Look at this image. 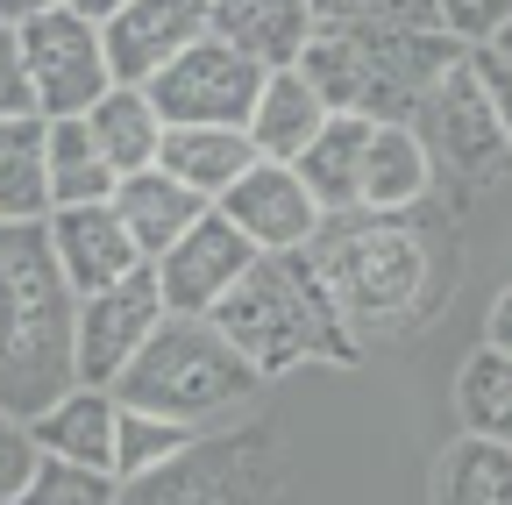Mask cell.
<instances>
[{
  "label": "cell",
  "instance_id": "obj_29",
  "mask_svg": "<svg viewBox=\"0 0 512 505\" xmlns=\"http://www.w3.org/2000/svg\"><path fill=\"white\" fill-rule=\"evenodd\" d=\"M313 22H363V29H441L434 0H313Z\"/></svg>",
  "mask_w": 512,
  "mask_h": 505
},
{
  "label": "cell",
  "instance_id": "obj_17",
  "mask_svg": "<svg viewBox=\"0 0 512 505\" xmlns=\"http://www.w3.org/2000/svg\"><path fill=\"white\" fill-rule=\"evenodd\" d=\"M320 121H328V107H320V93L299 79V65H271L264 86H256L249 100V121H242V136L256 157H271V164H292L313 136H320Z\"/></svg>",
  "mask_w": 512,
  "mask_h": 505
},
{
  "label": "cell",
  "instance_id": "obj_33",
  "mask_svg": "<svg viewBox=\"0 0 512 505\" xmlns=\"http://www.w3.org/2000/svg\"><path fill=\"white\" fill-rule=\"evenodd\" d=\"M0 114H36L29 79H22V50H15V22H0Z\"/></svg>",
  "mask_w": 512,
  "mask_h": 505
},
{
  "label": "cell",
  "instance_id": "obj_9",
  "mask_svg": "<svg viewBox=\"0 0 512 505\" xmlns=\"http://www.w3.org/2000/svg\"><path fill=\"white\" fill-rule=\"evenodd\" d=\"M164 321V292L143 271H128L100 292H79L72 306V385H114L121 363L150 342V328Z\"/></svg>",
  "mask_w": 512,
  "mask_h": 505
},
{
  "label": "cell",
  "instance_id": "obj_16",
  "mask_svg": "<svg viewBox=\"0 0 512 505\" xmlns=\"http://www.w3.org/2000/svg\"><path fill=\"white\" fill-rule=\"evenodd\" d=\"M29 441H36V456L107 470L114 463V392L107 385H64L50 406L29 413Z\"/></svg>",
  "mask_w": 512,
  "mask_h": 505
},
{
  "label": "cell",
  "instance_id": "obj_15",
  "mask_svg": "<svg viewBox=\"0 0 512 505\" xmlns=\"http://www.w3.org/2000/svg\"><path fill=\"white\" fill-rule=\"evenodd\" d=\"M427 185H434V157H427V143H420L413 121H370L356 207L363 214H406V207L427 200Z\"/></svg>",
  "mask_w": 512,
  "mask_h": 505
},
{
  "label": "cell",
  "instance_id": "obj_4",
  "mask_svg": "<svg viewBox=\"0 0 512 505\" xmlns=\"http://www.w3.org/2000/svg\"><path fill=\"white\" fill-rule=\"evenodd\" d=\"M207 321L235 342V356L264 377H285V370H306V363H335V370H349L363 349L349 342V328L335 321V306H328V292H320V278H313V264L299 257V249H278V257H256L235 285H228V299L207 313Z\"/></svg>",
  "mask_w": 512,
  "mask_h": 505
},
{
  "label": "cell",
  "instance_id": "obj_14",
  "mask_svg": "<svg viewBox=\"0 0 512 505\" xmlns=\"http://www.w3.org/2000/svg\"><path fill=\"white\" fill-rule=\"evenodd\" d=\"M43 242H50L64 285H72V299L114 285V278H128V271H143V249L128 242V228H121V214H114L107 200L50 207V214H43Z\"/></svg>",
  "mask_w": 512,
  "mask_h": 505
},
{
  "label": "cell",
  "instance_id": "obj_19",
  "mask_svg": "<svg viewBox=\"0 0 512 505\" xmlns=\"http://www.w3.org/2000/svg\"><path fill=\"white\" fill-rule=\"evenodd\" d=\"M114 214H121V228H128V242L143 249V264L150 257H164V249L207 214V200L200 193H185V185L171 178V171H157V164H143V171H128L121 185H114V200H107Z\"/></svg>",
  "mask_w": 512,
  "mask_h": 505
},
{
  "label": "cell",
  "instance_id": "obj_12",
  "mask_svg": "<svg viewBox=\"0 0 512 505\" xmlns=\"http://www.w3.org/2000/svg\"><path fill=\"white\" fill-rule=\"evenodd\" d=\"M249 242H256V257H278V249H306V235L320 228V200L299 185L292 164H271V157H256L228 193L214 200Z\"/></svg>",
  "mask_w": 512,
  "mask_h": 505
},
{
  "label": "cell",
  "instance_id": "obj_1",
  "mask_svg": "<svg viewBox=\"0 0 512 505\" xmlns=\"http://www.w3.org/2000/svg\"><path fill=\"white\" fill-rule=\"evenodd\" d=\"M299 257L313 264L320 292H328L335 321L349 328L356 349L370 342H399L420 328V313L434 299V249L399 221V214H320Z\"/></svg>",
  "mask_w": 512,
  "mask_h": 505
},
{
  "label": "cell",
  "instance_id": "obj_23",
  "mask_svg": "<svg viewBox=\"0 0 512 505\" xmlns=\"http://www.w3.org/2000/svg\"><path fill=\"white\" fill-rule=\"evenodd\" d=\"M363 136H370V121H363V114H328V121H320V136H313V143L292 157L299 185L320 200V214H349V207H356Z\"/></svg>",
  "mask_w": 512,
  "mask_h": 505
},
{
  "label": "cell",
  "instance_id": "obj_6",
  "mask_svg": "<svg viewBox=\"0 0 512 505\" xmlns=\"http://www.w3.org/2000/svg\"><path fill=\"white\" fill-rule=\"evenodd\" d=\"M285 456L271 434H200L164 470L121 484V505H271Z\"/></svg>",
  "mask_w": 512,
  "mask_h": 505
},
{
  "label": "cell",
  "instance_id": "obj_8",
  "mask_svg": "<svg viewBox=\"0 0 512 505\" xmlns=\"http://www.w3.org/2000/svg\"><path fill=\"white\" fill-rule=\"evenodd\" d=\"M256 86H264V65L242 57L235 43H221L214 29L200 43H185L164 72L143 79L150 107L164 114V129H242Z\"/></svg>",
  "mask_w": 512,
  "mask_h": 505
},
{
  "label": "cell",
  "instance_id": "obj_21",
  "mask_svg": "<svg viewBox=\"0 0 512 505\" xmlns=\"http://www.w3.org/2000/svg\"><path fill=\"white\" fill-rule=\"evenodd\" d=\"M427 505H512V449L484 434H456L427 470Z\"/></svg>",
  "mask_w": 512,
  "mask_h": 505
},
{
  "label": "cell",
  "instance_id": "obj_5",
  "mask_svg": "<svg viewBox=\"0 0 512 505\" xmlns=\"http://www.w3.org/2000/svg\"><path fill=\"white\" fill-rule=\"evenodd\" d=\"M114 406H136V413H164V420H185V427H214L228 413H242L256 392H264V377H256L235 342L207 321V313H164L150 328V342L121 363L114 377Z\"/></svg>",
  "mask_w": 512,
  "mask_h": 505
},
{
  "label": "cell",
  "instance_id": "obj_24",
  "mask_svg": "<svg viewBox=\"0 0 512 505\" xmlns=\"http://www.w3.org/2000/svg\"><path fill=\"white\" fill-rule=\"evenodd\" d=\"M43 185H50V207H86V200H114V164L100 157L93 129L79 114L43 121Z\"/></svg>",
  "mask_w": 512,
  "mask_h": 505
},
{
  "label": "cell",
  "instance_id": "obj_25",
  "mask_svg": "<svg viewBox=\"0 0 512 505\" xmlns=\"http://www.w3.org/2000/svg\"><path fill=\"white\" fill-rule=\"evenodd\" d=\"M43 114H0V221H43Z\"/></svg>",
  "mask_w": 512,
  "mask_h": 505
},
{
  "label": "cell",
  "instance_id": "obj_20",
  "mask_svg": "<svg viewBox=\"0 0 512 505\" xmlns=\"http://www.w3.org/2000/svg\"><path fill=\"white\" fill-rule=\"evenodd\" d=\"M249 164H256V150H249L242 129H164V143H157V171H171L185 193H200L207 207Z\"/></svg>",
  "mask_w": 512,
  "mask_h": 505
},
{
  "label": "cell",
  "instance_id": "obj_26",
  "mask_svg": "<svg viewBox=\"0 0 512 505\" xmlns=\"http://www.w3.org/2000/svg\"><path fill=\"white\" fill-rule=\"evenodd\" d=\"M456 420H463V434L512 449V356H498L491 342L456 370Z\"/></svg>",
  "mask_w": 512,
  "mask_h": 505
},
{
  "label": "cell",
  "instance_id": "obj_36",
  "mask_svg": "<svg viewBox=\"0 0 512 505\" xmlns=\"http://www.w3.org/2000/svg\"><path fill=\"white\" fill-rule=\"evenodd\" d=\"M64 8H72V15H86V22H107V15L121 8V0H64Z\"/></svg>",
  "mask_w": 512,
  "mask_h": 505
},
{
  "label": "cell",
  "instance_id": "obj_7",
  "mask_svg": "<svg viewBox=\"0 0 512 505\" xmlns=\"http://www.w3.org/2000/svg\"><path fill=\"white\" fill-rule=\"evenodd\" d=\"M15 50H22V79H29V107L43 121H64V114H86L107 86H114V65H107V36L100 22L57 8L15 22Z\"/></svg>",
  "mask_w": 512,
  "mask_h": 505
},
{
  "label": "cell",
  "instance_id": "obj_18",
  "mask_svg": "<svg viewBox=\"0 0 512 505\" xmlns=\"http://www.w3.org/2000/svg\"><path fill=\"white\" fill-rule=\"evenodd\" d=\"M207 29L256 65H292L313 36V0H207Z\"/></svg>",
  "mask_w": 512,
  "mask_h": 505
},
{
  "label": "cell",
  "instance_id": "obj_37",
  "mask_svg": "<svg viewBox=\"0 0 512 505\" xmlns=\"http://www.w3.org/2000/svg\"><path fill=\"white\" fill-rule=\"evenodd\" d=\"M491 50H498V57H512V22H505V29L491 36Z\"/></svg>",
  "mask_w": 512,
  "mask_h": 505
},
{
  "label": "cell",
  "instance_id": "obj_13",
  "mask_svg": "<svg viewBox=\"0 0 512 505\" xmlns=\"http://www.w3.org/2000/svg\"><path fill=\"white\" fill-rule=\"evenodd\" d=\"M107 36V65L121 86H143L150 72H164L185 43L207 36V0H121L100 22Z\"/></svg>",
  "mask_w": 512,
  "mask_h": 505
},
{
  "label": "cell",
  "instance_id": "obj_11",
  "mask_svg": "<svg viewBox=\"0 0 512 505\" xmlns=\"http://www.w3.org/2000/svg\"><path fill=\"white\" fill-rule=\"evenodd\" d=\"M249 264H256V242L221 207H207L200 221L164 249V257H150V278L164 292V313H214Z\"/></svg>",
  "mask_w": 512,
  "mask_h": 505
},
{
  "label": "cell",
  "instance_id": "obj_30",
  "mask_svg": "<svg viewBox=\"0 0 512 505\" xmlns=\"http://www.w3.org/2000/svg\"><path fill=\"white\" fill-rule=\"evenodd\" d=\"M434 22H441V36H456L463 50H484L512 22V0H434Z\"/></svg>",
  "mask_w": 512,
  "mask_h": 505
},
{
  "label": "cell",
  "instance_id": "obj_22",
  "mask_svg": "<svg viewBox=\"0 0 512 505\" xmlns=\"http://www.w3.org/2000/svg\"><path fill=\"white\" fill-rule=\"evenodd\" d=\"M86 129H93V143H100V157L114 164V178H128V171H143V164H157V143H164V114L150 107V93L143 86H107L86 114Z\"/></svg>",
  "mask_w": 512,
  "mask_h": 505
},
{
  "label": "cell",
  "instance_id": "obj_2",
  "mask_svg": "<svg viewBox=\"0 0 512 505\" xmlns=\"http://www.w3.org/2000/svg\"><path fill=\"white\" fill-rule=\"evenodd\" d=\"M72 285L43 221H0V406L36 413L72 385Z\"/></svg>",
  "mask_w": 512,
  "mask_h": 505
},
{
  "label": "cell",
  "instance_id": "obj_35",
  "mask_svg": "<svg viewBox=\"0 0 512 505\" xmlns=\"http://www.w3.org/2000/svg\"><path fill=\"white\" fill-rule=\"evenodd\" d=\"M43 8H57V0H0V22H29Z\"/></svg>",
  "mask_w": 512,
  "mask_h": 505
},
{
  "label": "cell",
  "instance_id": "obj_10",
  "mask_svg": "<svg viewBox=\"0 0 512 505\" xmlns=\"http://www.w3.org/2000/svg\"><path fill=\"white\" fill-rule=\"evenodd\" d=\"M413 129H420L427 157H441L448 171H463V178H491V171L512 164L505 129H498V114H491L484 86H477L470 50L427 86V100H420V114H413Z\"/></svg>",
  "mask_w": 512,
  "mask_h": 505
},
{
  "label": "cell",
  "instance_id": "obj_27",
  "mask_svg": "<svg viewBox=\"0 0 512 505\" xmlns=\"http://www.w3.org/2000/svg\"><path fill=\"white\" fill-rule=\"evenodd\" d=\"M192 441H200V427H185V420H164V413H136V406H114V477L121 484H136L150 470H164L171 456H185Z\"/></svg>",
  "mask_w": 512,
  "mask_h": 505
},
{
  "label": "cell",
  "instance_id": "obj_32",
  "mask_svg": "<svg viewBox=\"0 0 512 505\" xmlns=\"http://www.w3.org/2000/svg\"><path fill=\"white\" fill-rule=\"evenodd\" d=\"M470 65H477V86H484L498 129H505V150H512V57H498V50L484 43V50H470Z\"/></svg>",
  "mask_w": 512,
  "mask_h": 505
},
{
  "label": "cell",
  "instance_id": "obj_28",
  "mask_svg": "<svg viewBox=\"0 0 512 505\" xmlns=\"http://www.w3.org/2000/svg\"><path fill=\"white\" fill-rule=\"evenodd\" d=\"M15 505H121V477L114 470H93V463H57V456H36L29 484Z\"/></svg>",
  "mask_w": 512,
  "mask_h": 505
},
{
  "label": "cell",
  "instance_id": "obj_34",
  "mask_svg": "<svg viewBox=\"0 0 512 505\" xmlns=\"http://www.w3.org/2000/svg\"><path fill=\"white\" fill-rule=\"evenodd\" d=\"M484 342L498 349V356H512V285L491 299V321H484Z\"/></svg>",
  "mask_w": 512,
  "mask_h": 505
},
{
  "label": "cell",
  "instance_id": "obj_3",
  "mask_svg": "<svg viewBox=\"0 0 512 505\" xmlns=\"http://www.w3.org/2000/svg\"><path fill=\"white\" fill-rule=\"evenodd\" d=\"M463 57L441 29H363V22H313L306 50L292 57L299 79L320 93L328 114L363 121H413L427 86Z\"/></svg>",
  "mask_w": 512,
  "mask_h": 505
},
{
  "label": "cell",
  "instance_id": "obj_31",
  "mask_svg": "<svg viewBox=\"0 0 512 505\" xmlns=\"http://www.w3.org/2000/svg\"><path fill=\"white\" fill-rule=\"evenodd\" d=\"M29 470H36V441H29V420L0 406V505H15V498H22Z\"/></svg>",
  "mask_w": 512,
  "mask_h": 505
}]
</instances>
